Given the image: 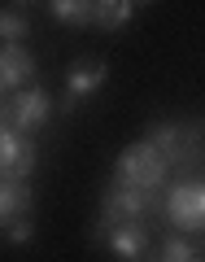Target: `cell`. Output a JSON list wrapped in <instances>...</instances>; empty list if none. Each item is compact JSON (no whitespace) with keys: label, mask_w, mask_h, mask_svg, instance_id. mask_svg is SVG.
I'll return each instance as SVG.
<instances>
[{"label":"cell","mask_w":205,"mask_h":262,"mask_svg":"<svg viewBox=\"0 0 205 262\" xmlns=\"http://www.w3.org/2000/svg\"><path fill=\"white\" fill-rule=\"evenodd\" d=\"M166 175H170L166 158L149 140L127 144L113 162V188H131V192H157V188H166Z\"/></svg>","instance_id":"6da1fadb"},{"label":"cell","mask_w":205,"mask_h":262,"mask_svg":"<svg viewBox=\"0 0 205 262\" xmlns=\"http://www.w3.org/2000/svg\"><path fill=\"white\" fill-rule=\"evenodd\" d=\"M162 214L175 232H201L205 223V188L196 179H184V184H170L162 192Z\"/></svg>","instance_id":"7a4b0ae2"},{"label":"cell","mask_w":205,"mask_h":262,"mask_svg":"<svg viewBox=\"0 0 205 262\" xmlns=\"http://www.w3.org/2000/svg\"><path fill=\"white\" fill-rule=\"evenodd\" d=\"M162 192H166V188H157V192H131V188H113V192H105V201H101V223H105V227L135 223V219H144L149 210H162Z\"/></svg>","instance_id":"3957f363"},{"label":"cell","mask_w":205,"mask_h":262,"mask_svg":"<svg viewBox=\"0 0 205 262\" xmlns=\"http://www.w3.org/2000/svg\"><path fill=\"white\" fill-rule=\"evenodd\" d=\"M39 162V149L31 136H18V131L0 127V179H18V184H27L31 170H35Z\"/></svg>","instance_id":"277c9868"},{"label":"cell","mask_w":205,"mask_h":262,"mask_svg":"<svg viewBox=\"0 0 205 262\" xmlns=\"http://www.w3.org/2000/svg\"><path fill=\"white\" fill-rule=\"evenodd\" d=\"M48 118H53V96L44 88H27V92H18L9 101V131H18V136L39 131Z\"/></svg>","instance_id":"5b68a950"},{"label":"cell","mask_w":205,"mask_h":262,"mask_svg":"<svg viewBox=\"0 0 205 262\" xmlns=\"http://www.w3.org/2000/svg\"><path fill=\"white\" fill-rule=\"evenodd\" d=\"M105 79H109V61H105V57H79V61L65 70V110H75L83 96L101 92Z\"/></svg>","instance_id":"8992f818"},{"label":"cell","mask_w":205,"mask_h":262,"mask_svg":"<svg viewBox=\"0 0 205 262\" xmlns=\"http://www.w3.org/2000/svg\"><path fill=\"white\" fill-rule=\"evenodd\" d=\"M27 79H35V57L22 44H0V96L22 88Z\"/></svg>","instance_id":"52a82bcc"},{"label":"cell","mask_w":205,"mask_h":262,"mask_svg":"<svg viewBox=\"0 0 205 262\" xmlns=\"http://www.w3.org/2000/svg\"><path fill=\"white\" fill-rule=\"evenodd\" d=\"M149 241H153L149 223H118V227H109V236H105L109 253L122 258V262H135L144 249H149Z\"/></svg>","instance_id":"ba28073f"},{"label":"cell","mask_w":205,"mask_h":262,"mask_svg":"<svg viewBox=\"0 0 205 262\" xmlns=\"http://www.w3.org/2000/svg\"><path fill=\"white\" fill-rule=\"evenodd\" d=\"M35 196H31V184H18V179H0V227L18 223V219L31 214Z\"/></svg>","instance_id":"9c48e42d"},{"label":"cell","mask_w":205,"mask_h":262,"mask_svg":"<svg viewBox=\"0 0 205 262\" xmlns=\"http://www.w3.org/2000/svg\"><path fill=\"white\" fill-rule=\"evenodd\" d=\"M48 18L61 22V27H92L96 5L92 0H53V5H48Z\"/></svg>","instance_id":"30bf717a"},{"label":"cell","mask_w":205,"mask_h":262,"mask_svg":"<svg viewBox=\"0 0 205 262\" xmlns=\"http://www.w3.org/2000/svg\"><path fill=\"white\" fill-rule=\"evenodd\" d=\"M135 0H105V5H96V18H92V27H101V31H118V27H127L131 18H135Z\"/></svg>","instance_id":"8fae6325"},{"label":"cell","mask_w":205,"mask_h":262,"mask_svg":"<svg viewBox=\"0 0 205 262\" xmlns=\"http://www.w3.org/2000/svg\"><path fill=\"white\" fill-rule=\"evenodd\" d=\"M27 35H31V22L18 9H0V39L5 44H22Z\"/></svg>","instance_id":"7c38bea8"},{"label":"cell","mask_w":205,"mask_h":262,"mask_svg":"<svg viewBox=\"0 0 205 262\" xmlns=\"http://www.w3.org/2000/svg\"><path fill=\"white\" fill-rule=\"evenodd\" d=\"M157 262H196V249L184 241V236H170V241L162 245V258Z\"/></svg>","instance_id":"4fadbf2b"},{"label":"cell","mask_w":205,"mask_h":262,"mask_svg":"<svg viewBox=\"0 0 205 262\" xmlns=\"http://www.w3.org/2000/svg\"><path fill=\"white\" fill-rule=\"evenodd\" d=\"M31 241H35V223H31V219L9 223V245H31Z\"/></svg>","instance_id":"5bb4252c"},{"label":"cell","mask_w":205,"mask_h":262,"mask_svg":"<svg viewBox=\"0 0 205 262\" xmlns=\"http://www.w3.org/2000/svg\"><path fill=\"white\" fill-rule=\"evenodd\" d=\"M0 232H5V227H0Z\"/></svg>","instance_id":"9a60e30c"}]
</instances>
